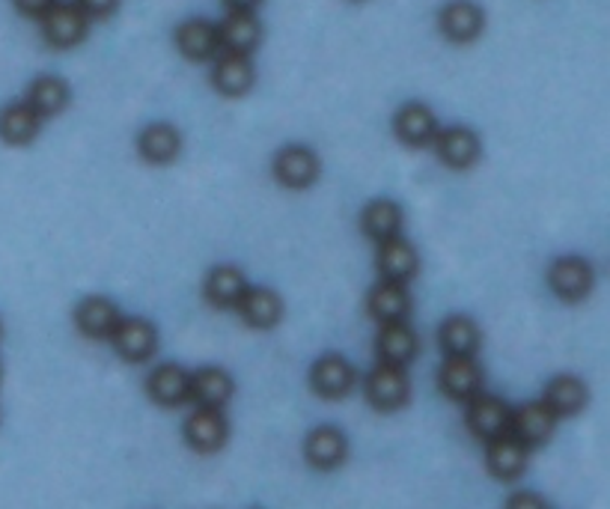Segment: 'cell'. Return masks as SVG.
Listing matches in <instances>:
<instances>
[{
  "label": "cell",
  "mask_w": 610,
  "mask_h": 509,
  "mask_svg": "<svg viewBox=\"0 0 610 509\" xmlns=\"http://www.w3.org/2000/svg\"><path fill=\"white\" fill-rule=\"evenodd\" d=\"M545 402L557 418H575L587 406V387L575 375H560L545 390Z\"/></svg>",
  "instance_id": "cell-27"
},
{
  "label": "cell",
  "mask_w": 610,
  "mask_h": 509,
  "mask_svg": "<svg viewBox=\"0 0 610 509\" xmlns=\"http://www.w3.org/2000/svg\"><path fill=\"white\" fill-rule=\"evenodd\" d=\"M512 423V408L498 399V396H480L468 399V426L476 438L495 442L500 435H507Z\"/></svg>",
  "instance_id": "cell-3"
},
{
  "label": "cell",
  "mask_w": 610,
  "mask_h": 509,
  "mask_svg": "<svg viewBox=\"0 0 610 509\" xmlns=\"http://www.w3.org/2000/svg\"><path fill=\"white\" fill-rule=\"evenodd\" d=\"M229 423L221 414V408H197L185 423V442L197 452H217L226 444Z\"/></svg>",
  "instance_id": "cell-6"
},
{
  "label": "cell",
  "mask_w": 610,
  "mask_h": 509,
  "mask_svg": "<svg viewBox=\"0 0 610 509\" xmlns=\"http://www.w3.org/2000/svg\"><path fill=\"white\" fill-rule=\"evenodd\" d=\"M307 462L319 468V471H334L339 464L346 462L349 456V444L343 438V432L334 430V426H319L307 435L304 444Z\"/></svg>",
  "instance_id": "cell-15"
},
{
  "label": "cell",
  "mask_w": 610,
  "mask_h": 509,
  "mask_svg": "<svg viewBox=\"0 0 610 509\" xmlns=\"http://www.w3.org/2000/svg\"><path fill=\"white\" fill-rule=\"evenodd\" d=\"M441 34L452 42H471L483 30V10L471 0H452L438 15Z\"/></svg>",
  "instance_id": "cell-16"
},
{
  "label": "cell",
  "mask_w": 610,
  "mask_h": 509,
  "mask_svg": "<svg viewBox=\"0 0 610 509\" xmlns=\"http://www.w3.org/2000/svg\"><path fill=\"white\" fill-rule=\"evenodd\" d=\"M111 339L125 361L135 363L149 361L155 355V346H159V334H155L152 322H147V319H120Z\"/></svg>",
  "instance_id": "cell-5"
},
{
  "label": "cell",
  "mask_w": 610,
  "mask_h": 509,
  "mask_svg": "<svg viewBox=\"0 0 610 509\" xmlns=\"http://www.w3.org/2000/svg\"><path fill=\"white\" fill-rule=\"evenodd\" d=\"M39 22H42V36L48 39V46L72 48L87 36L90 18L75 3H51V10L39 15Z\"/></svg>",
  "instance_id": "cell-2"
},
{
  "label": "cell",
  "mask_w": 610,
  "mask_h": 509,
  "mask_svg": "<svg viewBox=\"0 0 610 509\" xmlns=\"http://www.w3.org/2000/svg\"><path fill=\"white\" fill-rule=\"evenodd\" d=\"M27 104L34 108L39 116H54L69 104V84L54 78V75H42L30 84L27 90Z\"/></svg>",
  "instance_id": "cell-32"
},
{
  "label": "cell",
  "mask_w": 610,
  "mask_h": 509,
  "mask_svg": "<svg viewBox=\"0 0 610 509\" xmlns=\"http://www.w3.org/2000/svg\"><path fill=\"white\" fill-rule=\"evenodd\" d=\"M39 123L42 116L30 104H10L0 111V137L12 147H24L39 135Z\"/></svg>",
  "instance_id": "cell-28"
},
{
  "label": "cell",
  "mask_w": 610,
  "mask_h": 509,
  "mask_svg": "<svg viewBox=\"0 0 610 509\" xmlns=\"http://www.w3.org/2000/svg\"><path fill=\"white\" fill-rule=\"evenodd\" d=\"M274 176L277 182H283L286 188H310L319 179V159L313 149L307 147H286L274 159Z\"/></svg>",
  "instance_id": "cell-8"
},
{
  "label": "cell",
  "mask_w": 610,
  "mask_h": 509,
  "mask_svg": "<svg viewBox=\"0 0 610 509\" xmlns=\"http://www.w3.org/2000/svg\"><path fill=\"white\" fill-rule=\"evenodd\" d=\"M229 10H238V12H253L260 7L262 0H224Z\"/></svg>",
  "instance_id": "cell-35"
},
{
  "label": "cell",
  "mask_w": 610,
  "mask_h": 509,
  "mask_svg": "<svg viewBox=\"0 0 610 509\" xmlns=\"http://www.w3.org/2000/svg\"><path fill=\"white\" fill-rule=\"evenodd\" d=\"M233 378L229 373L224 370H217V367H206L200 373L191 375V396L197 406L203 408H224L229 402V396H233Z\"/></svg>",
  "instance_id": "cell-26"
},
{
  "label": "cell",
  "mask_w": 610,
  "mask_h": 509,
  "mask_svg": "<svg viewBox=\"0 0 610 509\" xmlns=\"http://www.w3.org/2000/svg\"><path fill=\"white\" fill-rule=\"evenodd\" d=\"M51 3H57V0H15L18 12H24V15H34V18H39L42 12L51 10Z\"/></svg>",
  "instance_id": "cell-34"
},
{
  "label": "cell",
  "mask_w": 610,
  "mask_h": 509,
  "mask_svg": "<svg viewBox=\"0 0 610 509\" xmlns=\"http://www.w3.org/2000/svg\"><path fill=\"white\" fill-rule=\"evenodd\" d=\"M363 236L373 241H385L390 236H399L402 229V209L394 200H375L363 209L361 215Z\"/></svg>",
  "instance_id": "cell-30"
},
{
  "label": "cell",
  "mask_w": 610,
  "mask_h": 509,
  "mask_svg": "<svg viewBox=\"0 0 610 509\" xmlns=\"http://www.w3.org/2000/svg\"><path fill=\"white\" fill-rule=\"evenodd\" d=\"M0 331H3V328H0Z\"/></svg>",
  "instance_id": "cell-37"
},
{
  "label": "cell",
  "mask_w": 610,
  "mask_h": 509,
  "mask_svg": "<svg viewBox=\"0 0 610 509\" xmlns=\"http://www.w3.org/2000/svg\"><path fill=\"white\" fill-rule=\"evenodd\" d=\"M396 135L406 140L408 147H426L438 135V123H435V113L426 104L411 102L402 111L396 113L394 120Z\"/></svg>",
  "instance_id": "cell-21"
},
{
  "label": "cell",
  "mask_w": 610,
  "mask_h": 509,
  "mask_svg": "<svg viewBox=\"0 0 610 509\" xmlns=\"http://www.w3.org/2000/svg\"><path fill=\"white\" fill-rule=\"evenodd\" d=\"M176 46L188 60H212L221 51V39H217V27L206 18H191L176 30Z\"/></svg>",
  "instance_id": "cell-18"
},
{
  "label": "cell",
  "mask_w": 610,
  "mask_h": 509,
  "mask_svg": "<svg viewBox=\"0 0 610 509\" xmlns=\"http://www.w3.org/2000/svg\"><path fill=\"white\" fill-rule=\"evenodd\" d=\"M75 7H78L87 18H104V15H111V12L120 7V0H75Z\"/></svg>",
  "instance_id": "cell-33"
},
{
  "label": "cell",
  "mask_w": 610,
  "mask_h": 509,
  "mask_svg": "<svg viewBox=\"0 0 610 509\" xmlns=\"http://www.w3.org/2000/svg\"><path fill=\"white\" fill-rule=\"evenodd\" d=\"M438 382H441V390L452 399H474L480 394V387H483V370L476 367L474 358H459V355H450L441 367V375H438Z\"/></svg>",
  "instance_id": "cell-12"
},
{
  "label": "cell",
  "mask_w": 610,
  "mask_h": 509,
  "mask_svg": "<svg viewBox=\"0 0 610 509\" xmlns=\"http://www.w3.org/2000/svg\"><path fill=\"white\" fill-rule=\"evenodd\" d=\"M531 447L521 444L515 435H500L495 442H488V456L486 464L491 474L509 483V480H519L524 471H527V459H531Z\"/></svg>",
  "instance_id": "cell-11"
},
{
  "label": "cell",
  "mask_w": 610,
  "mask_h": 509,
  "mask_svg": "<svg viewBox=\"0 0 610 509\" xmlns=\"http://www.w3.org/2000/svg\"><path fill=\"white\" fill-rule=\"evenodd\" d=\"M245 289H248V281H245V274L238 272L236 265H217L206 277V298L215 307H221V310L236 307Z\"/></svg>",
  "instance_id": "cell-29"
},
{
  "label": "cell",
  "mask_w": 610,
  "mask_h": 509,
  "mask_svg": "<svg viewBox=\"0 0 610 509\" xmlns=\"http://www.w3.org/2000/svg\"><path fill=\"white\" fill-rule=\"evenodd\" d=\"M509 504H512V507H543V500L536 498V495H515Z\"/></svg>",
  "instance_id": "cell-36"
},
{
  "label": "cell",
  "mask_w": 610,
  "mask_h": 509,
  "mask_svg": "<svg viewBox=\"0 0 610 509\" xmlns=\"http://www.w3.org/2000/svg\"><path fill=\"white\" fill-rule=\"evenodd\" d=\"M418 250H414L411 241H406L402 236H390L382 241V248H378V274L385 281L408 283L418 274Z\"/></svg>",
  "instance_id": "cell-13"
},
{
  "label": "cell",
  "mask_w": 610,
  "mask_h": 509,
  "mask_svg": "<svg viewBox=\"0 0 610 509\" xmlns=\"http://www.w3.org/2000/svg\"><path fill=\"white\" fill-rule=\"evenodd\" d=\"M137 149L149 164H170L179 156L182 137L170 123H152L137 137Z\"/></svg>",
  "instance_id": "cell-24"
},
{
  "label": "cell",
  "mask_w": 610,
  "mask_h": 509,
  "mask_svg": "<svg viewBox=\"0 0 610 509\" xmlns=\"http://www.w3.org/2000/svg\"><path fill=\"white\" fill-rule=\"evenodd\" d=\"M480 328L474 319L468 316H450L441 325V346L447 355H459V358H474L480 349Z\"/></svg>",
  "instance_id": "cell-31"
},
{
  "label": "cell",
  "mask_w": 610,
  "mask_h": 509,
  "mask_svg": "<svg viewBox=\"0 0 610 509\" xmlns=\"http://www.w3.org/2000/svg\"><path fill=\"white\" fill-rule=\"evenodd\" d=\"M120 322V310L113 301L108 298H87L80 301L78 310H75V325L80 328V334H87L92 339H108Z\"/></svg>",
  "instance_id": "cell-23"
},
{
  "label": "cell",
  "mask_w": 610,
  "mask_h": 509,
  "mask_svg": "<svg viewBox=\"0 0 610 509\" xmlns=\"http://www.w3.org/2000/svg\"><path fill=\"white\" fill-rule=\"evenodd\" d=\"M548 283L563 301H581L587 298L589 289H593V269H589L587 260L581 257H565V260H557L548 272Z\"/></svg>",
  "instance_id": "cell-10"
},
{
  "label": "cell",
  "mask_w": 610,
  "mask_h": 509,
  "mask_svg": "<svg viewBox=\"0 0 610 509\" xmlns=\"http://www.w3.org/2000/svg\"><path fill=\"white\" fill-rule=\"evenodd\" d=\"M411 313V295H408L406 283L382 281L370 293V316L375 322H402Z\"/></svg>",
  "instance_id": "cell-22"
},
{
  "label": "cell",
  "mask_w": 610,
  "mask_h": 509,
  "mask_svg": "<svg viewBox=\"0 0 610 509\" xmlns=\"http://www.w3.org/2000/svg\"><path fill=\"white\" fill-rule=\"evenodd\" d=\"M375 346H378L382 363L408 367V363L414 361V355H418V334L408 328L406 319L402 322H385Z\"/></svg>",
  "instance_id": "cell-17"
},
{
  "label": "cell",
  "mask_w": 610,
  "mask_h": 509,
  "mask_svg": "<svg viewBox=\"0 0 610 509\" xmlns=\"http://www.w3.org/2000/svg\"><path fill=\"white\" fill-rule=\"evenodd\" d=\"M310 385L322 399H343L354 387V370L346 358L339 355H325L313 363L310 370Z\"/></svg>",
  "instance_id": "cell-7"
},
{
  "label": "cell",
  "mask_w": 610,
  "mask_h": 509,
  "mask_svg": "<svg viewBox=\"0 0 610 509\" xmlns=\"http://www.w3.org/2000/svg\"><path fill=\"white\" fill-rule=\"evenodd\" d=\"M212 80H215V87L224 96H245L253 87V63H250V57L224 51L217 57Z\"/></svg>",
  "instance_id": "cell-19"
},
{
  "label": "cell",
  "mask_w": 610,
  "mask_h": 509,
  "mask_svg": "<svg viewBox=\"0 0 610 509\" xmlns=\"http://www.w3.org/2000/svg\"><path fill=\"white\" fill-rule=\"evenodd\" d=\"M147 390L159 406H182L191 396V375L185 373L182 367H176V363H164V367H159L155 373L149 375Z\"/></svg>",
  "instance_id": "cell-20"
},
{
  "label": "cell",
  "mask_w": 610,
  "mask_h": 509,
  "mask_svg": "<svg viewBox=\"0 0 610 509\" xmlns=\"http://www.w3.org/2000/svg\"><path fill=\"white\" fill-rule=\"evenodd\" d=\"M557 414L548 408V402H527L519 411H512V423H509V435H515L521 444L527 447H539L545 444L557 430Z\"/></svg>",
  "instance_id": "cell-4"
},
{
  "label": "cell",
  "mask_w": 610,
  "mask_h": 509,
  "mask_svg": "<svg viewBox=\"0 0 610 509\" xmlns=\"http://www.w3.org/2000/svg\"><path fill=\"white\" fill-rule=\"evenodd\" d=\"M238 316L248 322L250 328L269 331L274 328L283 316V301L281 295L265 289V286H248L241 298H238Z\"/></svg>",
  "instance_id": "cell-9"
},
{
  "label": "cell",
  "mask_w": 610,
  "mask_h": 509,
  "mask_svg": "<svg viewBox=\"0 0 610 509\" xmlns=\"http://www.w3.org/2000/svg\"><path fill=\"white\" fill-rule=\"evenodd\" d=\"M260 18L253 12H238L229 10L224 22L217 24V39L224 51H236V54H250L253 48L260 46Z\"/></svg>",
  "instance_id": "cell-14"
},
{
  "label": "cell",
  "mask_w": 610,
  "mask_h": 509,
  "mask_svg": "<svg viewBox=\"0 0 610 509\" xmlns=\"http://www.w3.org/2000/svg\"><path fill=\"white\" fill-rule=\"evenodd\" d=\"M411 396V382H408L406 367L394 363H378L373 373L366 375V399L378 411H396L402 408Z\"/></svg>",
  "instance_id": "cell-1"
},
{
  "label": "cell",
  "mask_w": 610,
  "mask_h": 509,
  "mask_svg": "<svg viewBox=\"0 0 610 509\" xmlns=\"http://www.w3.org/2000/svg\"><path fill=\"white\" fill-rule=\"evenodd\" d=\"M435 137H438V156H441L444 164H450V167L464 170L480 159V137H476L471 128L452 125V128H447V132H441V135Z\"/></svg>",
  "instance_id": "cell-25"
}]
</instances>
